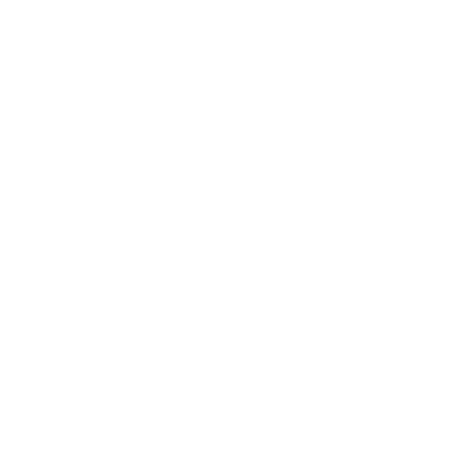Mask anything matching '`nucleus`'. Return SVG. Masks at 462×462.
I'll return each mask as SVG.
<instances>
[]
</instances>
